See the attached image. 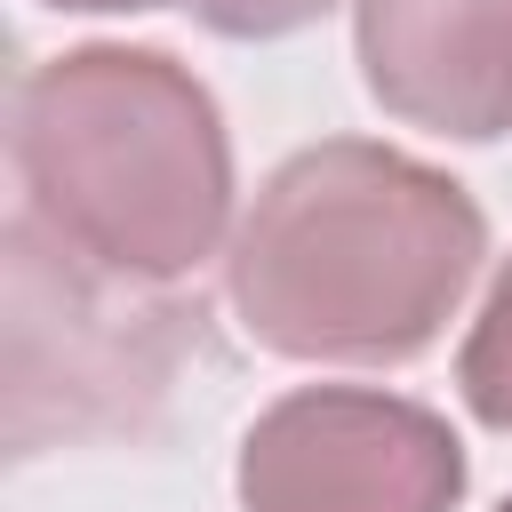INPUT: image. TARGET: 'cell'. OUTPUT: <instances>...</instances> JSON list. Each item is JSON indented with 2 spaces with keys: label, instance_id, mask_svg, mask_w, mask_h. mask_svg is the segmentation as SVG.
<instances>
[{
  "label": "cell",
  "instance_id": "cell-1",
  "mask_svg": "<svg viewBox=\"0 0 512 512\" xmlns=\"http://www.w3.org/2000/svg\"><path fill=\"white\" fill-rule=\"evenodd\" d=\"M480 264L488 216L448 168L376 136H320L256 184L224 288L280 360L400 368L440 344Z\"/></svg>",
  "mask_w": 512,
  "mask_h": 512
},
{
  "label": "cell",
  "instance_id": "cell-2",
  "mask_svg": "<svg viewBox=\"0 0 512 512\" xmlns=\"http://www.w3.org/2000/svg\"><path fill=\"white\" fill-rule=\"evenodd\" d=\"M24 216L88 264L184 288L232 224V128L192 64L136 40L40 56L8 104Z\"/></svg>",
  "mask_w": 512,
  "mask_h": 512
},
{
  "label": "cell",
  "instance_id": "cell-3",
  "mask_svg": "<svg viewBox=\"0 0 512 512\" xmlns=\"http://www.w3.org/2000/svg\"><path fill=\"white\" fill-rule=\"evenodd\" d=\"M200 344V296L120 280L40 232L24 208L8 216V440L40 456L48 440L120 432L160 392L176 352Z\"/></svg>",
  "mask_w": 512,
  "mask_h": 512
},
{
  "label": "cell",
  "instance_id": "cell-4",
  "mask_svg": "<svg viewBox=\"0 0 512 512\" xmlns=\"http://www.w3.org/2000/svg\"><path fill=\"white\" fill-rule=\"evenodd\" d=\"M464 480L448 416L376 384L280 392L232 464L240 512H456Z\"/></svg>",
  "mask_w": 512,
  "mask_h": 512
},
{
  "label": "cell",
  "instance_id": "cell-5",
  "mask_svg": "<svg viewBox=\"0 0 512 512\" xmlns=\"http://www.w3.org/2000/svg\"><path fill=\"white\" fill-rule=\"evenodd\" d=\"M368 96L448 144L512 136V0H352Z\"/></svg>",
  "mask_w": 512,
  "mask_h": 512
},
{
  "label": "cell",
  "instance_id": "cell-6",
  "mask_svg": "<svg viewBox=\"0 0 512 512\" xmlns=\"http://www.w3.org/2000/svg\"><path fill=\"white\" fill-rule=\"evenodd\" d=\"M456 392H464V408H472L488 432L512 440V256L496 264V280H488V296H480V312H472V328H464Z\"/></svg>",
  "mask_w": 512,
  "mask_h": 512
},
{
  "label": "cell",
  "instance_id": "cell-7",
  "mask_svg": "<svg viewBox=\"0 0 512 512\" xmlns=\"http://www.w3.org/2000/svg\"><path fill=\"white\" fill-rule=\"evenodd\" d=\"M336 0H192V16L224 40H288L304 24H320Z\"/></svg>",
  "mask_w": 512,
  "mask_h": 512
},
{
  "label": "cell",
  "instance_id": "cell-8",
  "mask_svg": "<svg viewBox=\"0 0 512 512\" xmlns=\"http://www.w3.org/2000/svg\"><path fill=\"white\" fill-rule=\"evenodd\" d=\"M40 8H64V16H136V8H192V0H40Z\"/></svg>",
  "mask_w": 512,
  "mask_h": 512
},
{
  "label": "cell",
  "instance_id": "cell-9",
  "mask_svg": "<svg viewBox=\"0 0 512 512\" xmlns=\"http://www.w3.org/2000/svg\"><path fill=\"white\" fill-rule=\"evenodd\" d=\"M496 512H512V496H504V504H496Z\"/></svg>",
  "mask_w": 512,
  "mask_h": 512
}]
</instances>
